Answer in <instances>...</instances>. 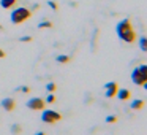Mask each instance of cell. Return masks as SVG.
I'll return each mask as SVG.
<instances>
[{"mask_svg":"<svg viewBox=\"0 0 147 135\" xmlns=\"http://www.w3.org/2000/svg\"><path fill=\"white\" fill-rule=\"evenodd\" d=\"M115 32H117V37L120 40L127 43H134L136 42V32L133 29V24H131L130 19H122L119 21V24L115 26Z\"/></svg>","mask_w":147,"mask_h":135,"instance_id":"cell-1","label":"cell"},{"mask_svg":"<svg viewBox=\"0 0 147 135\" xmlns=\"http://www.w3.org/2000/svg\"><path fill=\"white\" fill-rule=\"evenodd\" d=\"M131 81L136 86H144L147 87V65H141L136 67L131 72Z\"/></svg>","mask_w":147,"mask_h":135,"instance_id":"cell-2","label":"cell"},{"mask_svg":"<svg viewBox=\"0 0 147 135\" xmlns=\"http://www.w3.org/2000/svg\"><path fill=\"white\" fill-rule=\"evenodd\" d=\"M32 16V11L26 7H19V8H14L11 11V22L13 24H22L24 21H27L29 18Z\"/></svg>","mask_w":147,"mask_h":135,"instance_id":"cell-3","label":"cell"},{"mask_svg":"<svg viewBox=\"0 0 147 135\" xmlns=\"http://www.w3.org/2000/svg\"><path fill=\"white\" fill-rule=\"evenodd\" d=\"M60 119H62V115L54 111V110H45L41 115V121L46 122V124H54V122L60 121Z\"/></svg>","mask_w":147,"mask_h":135,"instance_id":"cell-4","label":"cell"},{"mask_svg":"<svg viewBox=\"0 0 147 135\" xmlns=\"http://www.w3.org/2000/svg\"><path fill=\"white\" fill-rule=\"evenodd\" d=\"M45 105H46V102L43 99H40V97L30 99L29 102H27V108L35 110V111H38V110H45Z\"/></svg>","mask_w":147,"mask_h":135,"instance_id":"cell-5","label":"cell"},{"mask_svg":"<svg viewBox=\"0 0 147 135\" xmlns=\"http://www.w3.org/2000/svg\"><path fill=\"white\" fill-rule=\"evenodd\" d=\"M105 89H106V97H108V99H112V97L117 94L119 86H117V83L111 81V83H106V84H105Z\"/></svg>","mask_w":147,"mask_h":135,"instance_id":"cell-6","label":"cell"},{"mask_svg":"<svg viewBox=\"0 0 147 135\" xmlns=\"http://www.w3.org/2000/svg\"><path fill=\"white\" fill-rule=\"evenodd\" d=\"M2 108H3L5 111H13V110L16 108V102H14L13 99H10V97H7V99L2 100Z\"/></svg>","mask_w":147,"mask_h":135,"instance_id":"cell-7","label":"cell"},{"mask_svg":"<svg viewBox=\"0 0 147 135\" xmlns=\"http://www.w3.org/2000/svg\"><path fill=\"white\" fill-rule=\"evenodd\" d=\"M115 95H117V97H119V99H120V100H128V99H130V97H131V92H130V91H128V89H119Z\"/></svg>","mask_w":147,"mask_h":135,"instance_id":"cell-8","label":"cell"},{"mask_svg":"<svg viewBox=\"0 0 147 135\" xmlns=\"http://www.w3.org/2000/svg\"><path fill=\"white\" fill-rule=\"evenodd\" d=\"M16 3H18V0H0V5H2V8H5V10L13 8Z\"/></svg>","mask_w":147,"mask_h":135,"instance_id":"cell-9","label":"cell"},{"mask_svg":"<svg viewBox=\"0 0 147 135\" xmlns=\"http://www.w3.org/2000/svg\"><path fill=\"white\" fill-rule=\"evenodd\" d=\"M144 106V100H134V102H131V108L133 110H141Z\"/></svg>","mask_w":147,"mask_h":135,"instance_id":"cell-10","label":"cell"},{"mask_svg":"<svg viewBox=\"0 0 147 135\" xmlns=\"http://www.w3.org/2000/svg\"><path fill=\"white\" fill-rule=\"evenodd\" d=\"M139 48H141V51H147V38L146 37H141L139 38Z\"/></svg>","mask_w":147,"mask_h":135,"instance_id":"cell-11","label":"cell"},{"mask_svg":"<svg viewBox=\"0 0 147 135\" xmlns=\"http://www.w3.org/2000/svg\"><path fill=\"white\" fill-rule=\"evenodd\" d=\"M57 62L67 64V62H70V56H57Z\"/></svg>","mask_w":147,"mask_h":135,"instance_id":"cell-12","label":"cell"},{"mask_svg":"<svg viewBox=\"0 0 147 135\" xmlns=\"http://www.w3.org/2000/svg\"><path fill=\"white\" fill-rule=\"evenodd\" d=\"M46 27L49 29V27H52V24L49 22V21H43V22L38 24V29H46Z\"/></svg>","mask_w":147,"mask_h":135,"instance_id":"cell-13","label":"cell"},{"mask_svg":"<svg viewBox=\"0 0 147 135\" xmlns=\"http://www.w3.org/2000/svg\"><path fill=\"white\" fill-rule=\"evenodd\" d=\"M21 130H22V127H21L19 124H14V125H13V129H11V132H13V135H18V134H21Z\"/></svg>","mask_w":147,"mask_h":135,"instance_id":"cell-14","label":"cell"},{"mask_svg":"<svg viewBox=\"0 0 147 135\" xmlns=\"http://www.w3.org/2000/svg\"><path fill=\"white\" fill-rule=\"evenodd\" d=\"M46 89H48V92H54V91L57 89V86H55V83H48Z\"/></svg>","mask_w":147,"mask_h":135,"instance_id":"cell-15","label":"cell"},{"mask_svg":"<svg viewBox=\"0 0 147 135\" xmlns=\"http://www.w3.org/2000/svg\"><path fill=\"white\" fill-rule=\"evenodd\" d=\"M46 102H48V103H54L55 102V95H54V94H49L48 99H46Z\"/></svg>","mask_w":147,"mask_h":135,"instance_id":"cell-16","label":"cell"},{"mask_svg":"<svg viewBox=\"0 0 147 135\" xmlns=\"http://www.w3.org/2000/svg\"><path fill=\"white\" fill-rule=\"evenodd\" d=\"M48 5H49V7H51L54 11H57V3H55L54 0H51V2H48Z\"/></svg>","mask_w":147,"mask_h":135,"instance_id":"cell-17","label":"cell"},{"mask_svg":"<svg viewBox=\"0 0 147 135\" xmlns=\"http://www.w3.org/2000/svg\"><path fill=\"white\" fill-rule=\"evenodd\" d=\"M18 91H22L24 94H27V92H30V87L29 86H22V87H19Z\"/></svg>","mask_w":147,"mask_h":135,"instance_id":"cell-18","label":"cell"},{"mask_svg":"<svg viewBox=\"0 0 147 135\" xmlns=\"http://www.w3.org/2000/svg\"><path fill=\"white\" fill-rule=\"evenodd\" d=\"M21 42H24V43H29V42H32V37L26 35V37H22V38H21Z\"/></svg>","mask_w":147,"mask_h":135,"instance_id":"cell-19","label":"cell"},{"mask_svg":"<svg viewBox=\"0 0 147 135\" xmlns=\"http://www.w3.org/2000/svg\"><path fill=\"white\" fill-rule=\"evenodd\" d=\"M115 121H117L115 116H108V118H106V122H115Z\"/></svg>","mask_w":147,"mask_h":135,"instance_id":"cell-20","label":"cell"},{"mask_svg":"<svg viewBox=\"0 0 147 135\" xmlns=\"http://www.w3.org/2000/svg\"><path fill=\"white\" fill-rule=\"evenodd\" d=\"M5 57V51L3 49H0V59H3Z\"/></svg>","mask_w":147,"mask_h":135,"instance_id":"cell-21","label":"cell"},{"mask_svg":"<svg viewBox=\"0 0 147 135\" xmlns=\"http://www.w3.org/2000/svg\"><path fill=\"white\" fill-rule=\"evenodd\" d=\"M35 135H46L45 132H38V134H35Z\"/></svg>","mask_w":147,"mask_h":135,"instance_id":"cell-22","label":"cell"}]
</instances>
